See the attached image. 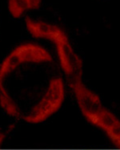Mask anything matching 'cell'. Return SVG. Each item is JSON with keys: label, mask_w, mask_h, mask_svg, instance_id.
<instances>
[{"label": "cell", "mask_w": 120, "mask_h": 150, "mask_svg": "<svg viewBox=\"0 0 120 150\" xmlns=\"http://www.w3.org/2000/svg\"><path fill=\"white\" fill-rule=\"evenodd\" d=\"M65 93L55 59L39 44H20L0 65V105L14 118L43 122L59 111Z\"/></svg>", "instance_id": "1"}, {"label": "cell", "mask_w": 120, "mask_h": 150, "mask_svg": "<svg viewBox=\"0 0 120 150\" xmlns=\"http://www.w3.org/2000/svg\"><path fill=\"white\" fill-rule=\"evenodd\" d=\"M25 22L28 31L33 36L49 40L55 45L62 68L70 80L81 79L83 63L74 52L64 31L56 25L34 20L28 16L25 18Z\"/></svg>", "instance_id": "2"}]
</instances>
